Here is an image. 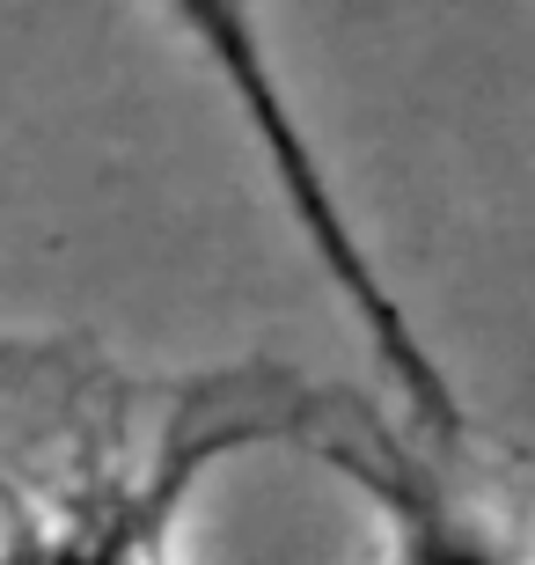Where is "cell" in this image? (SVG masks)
<instances>
[{"label": "cell", "mask_w": 535, "mask_h": 565, "mask_svg": "<svg viewBox=\"0 0 535 565\" xmlns=\"http://www.w3.org/2000/svg\"><path fill=\"white\" fill-rule=\"evenodd\" d=\"M271 434H293V412L279 404H249L243 390L213 404H191L184 419L154 440L147 462H118L110 478L74 484L52 507L15 492V522H8V565H176V522H184L191 492L221 456L257 448Z\"/></svg>", "instance_id": "6da1fadb"}, {"label": "cell", "mask_w": 535, "mask_h": 565, "mask_svg": "<svg viewBox=\"0 0 535 565\" xmlns=\"http://www.w3.org/2000/svg\"><path fill=\"white\" fill-rule=\"evenodd\" d=\"M315 456L338 462L382 514V565H528V544L477 500L470 484L404 434H360L315 440Z\"/></svg>", "instance_id": "7a4b0ae2"}]
</instances>
